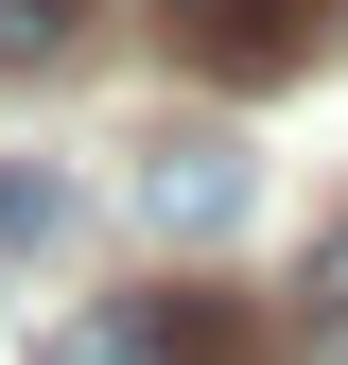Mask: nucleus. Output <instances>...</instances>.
Returning <instances> with one entry per match:
<instances>
[{
  "label": "nucleus",
  "instance_id": "obj_1",
  "mask_svg": "<svg viewBox=\"0 0 348 365\" xmlns=\"http://www.w3.org/2000/svg\"><path fill=\"white\" fill-rule=\"evenodd\" d=\"M314 53H331V0H192V70H227V87H279Z\"/></svg>",
  "mask_w": 348,
  "mask_h": 365
},
{
  "label": "nucleus",
  "instance_id": "obj_2",
  "mask_svg": "<svg viewBox=\"0 0 348 365\" xmlns=\"http://www.w3.org/2000/svg\"><path fill=\"white\" fill-rule=\"evenodd\" d=\"M227 209H244V157L227 140H157L140 157V226H157V244H209Z\"/></svg>",
  "mask_w": 348,
  "mask_h": 365
},
{
  "label": "nucleus",
  "instance_id": "obj_3",
  "mask_svg": "<svg viewBox=\"0 0 348 365\" xmlns=\"http://www.w3.org/2000/svg\"><path fill=\"white\" fill-rule=\"evenodd\" d=\"M35 365H174V296H87L35 331Z\"/></svg>",
  "mask_w": 348,
  "mask_h": 365
},
{
  "label": "nucleus",
  "instance_id": "obj_4",
  "mask_svg": "<svg viewBox=\"0 0 348 365\" xmlns=\"http://www.w3.org/2000/svg\"><path fill=\"white\" fill-rule=\"evenodd\" d=\"M70 18H87V0H0V70H53Z\"/></svg>",
  "mask_w": 348,
  "mask_h": 365
}]
</instances>
